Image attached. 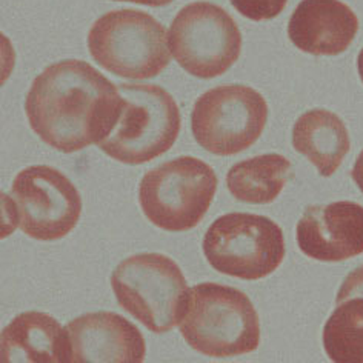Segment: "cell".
Returning a JSON list of instances; mask_svg holds the SVG:
<instances>
[{"mask_svg":"<svg viewBox=\"0 0 363 363\" xmlns=\"http://www.w3.org/2000/svg\"><path fill=\"white\" fill-rule=\"evenodd\" d=\"M293 147L305 156L322 177H331L350 152L351 140L347 126L337 114L328 110H310L294 123Z\"/></svg>","mask_w":363,"mask_h":363,"instance_id":"obj_15","label":"cell"},{"mask_svg":"<svg viewBox=\"0 0 363 363\" xmlns=\"http://www.w3.org/2000/svg\"><path fill=\"white\" fill-rule=\"evenodd\" d=\"M351 177L352 180L356 182L357 188L363 193V150L360 151V154L356 159V163H354L352 171H351Z\"/></svg>","mask_w":363,"mask_h":363,"instance_id":"obj_20","label":"cell"},{"mask_svg":"<svg viewBox=\"0 0 363 363\" xmlns=\"http://www.w3.org/2000/svg\"><path fill=\"white\" fill-rule=\"evenodd\" d=\"M219 180L208 163L182 156L147 171L139 185V203L157 228L184 233L203 220Z\"/></svg>","mask_w":363,"mask_h":363,"instance_id":"obj_6","label":"cell"},{"mask_svg":"<svg viewBox=\"0 0 363 363\" xmlns=\"http://www.w3.org/2000/svg\"><path fill=\"white\" fill-rule=\"evenodd\" d=\"M111 288L117 303L152 333L171 331L184 319L186 279L165 254L143 252L122 260L111 274Z\"/></svg>","mask_w":363,"mask_h":363,"instance_id":"obj_3","label":"cell"},{"mask_svg":"<svg viewBox=\"0 0 363 363\" xmlns=\"http://www.w3.org/2000/svg\"><path fill=\"white\" fill-rule=\"evenodd\" d=\"M357 69H359V76H360V80L363 84V48L360 50L359 57H357Z\"/></svg>","mask_w":363,"mask_h":363,"instance_id":"obj_22","label":"cell"},{"mask_svg":"<svg viewBox=\"0 0 363 363\" xmlns=\"http://www.w3.org/2000/svg\"><path fill=\"white\" fill-rule=\"evenodd\" d=\"M169 51L188 74L214 79L225 74L242 51L238 23L222 6L193 2L182 8L168 33Z\"/></svg>","mask_w":363,"mask_h":363,"instance_id":"obj_10","label":"cell"},{"mask_svg":"<svg viewBox=\"0 0 363 363\" xmlns=\"http://www.w3.org/2000/svg\"><path fill=\"white\" fill-rule=\"evenodd\" d=\"M351 296H363V265L350 272L347 279L343 280L337 297H335V303Z\"/></svg>","mask_w":363,"mask_h":363,"instance_id":"obj_19","label":"cell"},{"mask_svg":"<svg viewBox=\"0 0 363 363\" xmlns=\"http://www.w3.org/2000/svg\"><path fill=\"white\" fill-rule=\"evenodd\" d=\"M123 97L111 80L84 60H60L34 79L25 113L48 147L71 154L99 145L114 130Z\"/></svg>","mask_w":363,"mask_h":363,"instance_id":"obj_1","label":"cell"},{"mask_svg":"<svg viewBox=\"0 0 363 363\" xmlns=\"http://www.w3.org/2000/svg\"><path fill=\"white\" fill-rule=\"evenodd\" d=\"M301 251L319 262H345L363 254V206L339 201L308 206L296 226Z\"/></svg>","mask_w":363,"mask_h":363,"instance_id":"obj_11","label":"cell"},{"mask_svg":"<svg viewBox=\"0 0 363 363\" xmlns=\"http://www.w3.org/2000/svg\"><path fill=\"white\" fill-rule=\"evenodd\" d=\"M16 226L31 239L54 242L68 235L80 219L82 197L72 182L56 168L33 165L13 180L5 197Z\"/></svg>","mask_w":363,"mask_h":363,"instance_id":"obj_9","label":"cell"},{"mask_svg":"<svg viewBox=\"0 0 363 363\" xmlns=\"http://www.w3.org/2000/svg\"><path fill=\"white\" fill-rule=\"evenodd\" d=\"M4 363H69V337L52 315L25 311L6 325L0 337Z\"/></svg>","mask_w":363,"mask_h":363,"instance_id":"obj_14","label":"cell"},{"mask_svg":"<svg viewBox=\"0 0 363 363\" xmlns=\"http://www.w3.org/2000/svg\"><path fill=\"white\" fill-rule=\"evenodd\" d=\"M114 2H130V4H135V5L159 8V6H165V5L172 4L174 0H114Z\"/></svg>","mask_w":363,"mask_h":363,"instance_id":"obj_21","label":"cell"},{"mask_svg":"<svg viewBox=\"0 0 363 363\" xmlns=\"http://www.w3.org/2000/svg\"><path fill=\"white\" fill-rule=\"evenodd\" d=\"M359 31V19L340 0H302L288 23L289 40L313 56H339Z\"/></svg>","mask_w":363,"mask_h":363,"instance_id":"obj_13","label":"cell"},{"mask_svg":"<svg viewBox=\"0 0 363 363\" xmlns=\"http://www.w3.org/2000/svg\"><path fill=\"white\" fill-rule=\"evenodd\" d=\"M291 169V162L282 154H262L233 165L226 174V188L240 202L268 205L284 191Z\"/></svg>","mask_w":363,"mask_h":363,"instance_id":"obj_16","label":"cell"},{"mask_svg":"<svg viewBox=\"0 0 363 363\" xmlns=\"http://www.w3.org/2000/svg\"><path fill=\"white\" fill-rule=\"evenodd\" d=\"M243 17L254 22L271 21L285 10L288 0H230Z\"/></svg>","mask_w":363,"mask_h":363,"instance_id":"obj_18","label":"cell"},{"mask_svg":"<svg viewBox=\"0 0 363 363\" xmlns=\"http://www.w3.org/2000/svg\"><path fill=\"white\" fill-rule=\"evenodd\" d=\"M86 42L97 65L123 79H152L171 62L167 30L139 10L123 8L101 16Z\"/></svg>","mask_w":363,"mask_h":363,"instance_id":"obj_4","label":"cell"},{"mask_svg":"<svg viewBox=\"0 0 363 363\" xmlns=\"http://www.w3.org/2000/svg\"><path fill=\"white\" fill-rule=\"evenodd\" d=\"M123 106L113 133L97 145L125 165H142L176 143L182 116L174 99L159 85L121 84Z\"/></svg>","mask_w":363,"mask_h":363,"instance_id":"obj_5","label":"cell"},{"mask_svg":"<svg viewBox=\"0 0 363 363\" xmlns=\"http://www.w3.org/2000/svg\"><path fill=\"white\" fill-rule=\"evenodd\" d=\"M69 363H142L147 345L138 326L113 311L86 313L67 326Z\"/></svg>","mask_w":363,"mask_h":363,"instance_id":"obj_12","label":"cell"},{"mask_svg":"<svg viewBox=\"0 0 363 363\" xmlns=\"http://www.w3.org/2000/svg\"><path fill=\"white\" fill-rule=\"evenodd\" d=\"M268 122V104L259 91L231 84L208 89L191 113L196 142L216 156H235L259 140Z\"/></svg>","mask_w":363,"mask_h":363,"instance_id":"obj_8","label":"cell"},{"mask_svg":"<svg viewBox=\"0 0 363 363\" xmlns=\"http://www.w3.org/2000/svg\"><path fill=\"white\" fill-rule=\"evenodd\" d=\"M208 263L220 274L242 280L271 276L285 259V238L269 217L228 213L211 223L203 238Z\"/></svg>","mask_w":363,"mask_h":363,"instance_id":"obj_7","label":"cell"},{"mask_svg":"<svg viewBox=\"0 0 363 363\" xmlns=\"http://www.w3.org/2000/svg\"><path fill=\"white\" fill-rule=\"evenodd\" d=\"M179 328L189 347L213 359L243 356L260 345L259 314L250 297L238 288L213 282L189 289Z\"/></svg>","mask_w":363,"mask_h":363,"instance_id":"obj_2","label":"cell"},{"mask_svg":"<svg viewBox=\"0 0 363 363\" xmlns=\"http://www.w3.org/2000/svg\"><path fill=\"white\" fill-rule=\"evenodd\" d=\"M326 356L334 363H363V296L335 303L323 326Z\"/></svg>","mask_w":363,"mask_h":363,"instance_id":"obj_17","label":"cell"}]
</instances>
